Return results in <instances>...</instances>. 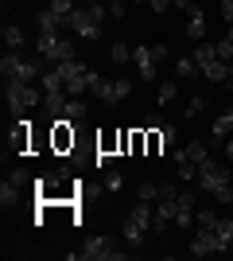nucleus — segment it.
<instances>
[{
    "label": "nucleus",
    "mask_w": 233,
    "mask_h": 261,
    "mask_svg": "<svg viewBox=\"0 0 233 261\" xmlns=\"http://www.w3.org/2000/svg\"><path fill=\"white\" fill-rule=\"evenodd\" d=\"M93 4H113V0H93Z\"/></svg>",
    "instance_id": "42"
},
{
    "label": "nucleus",
    "mask_w": 233,
    "mask_h": 261,
    "mask_svg": "<svg viewBox=\"0 0 233 261\" xmlns=\"http://www.w3.org/2000/svg\"><path fill=\"white\" fill-rule=\"evenodd\" d=\"M179 211H175V226H183V230H190L194 226V195L190 191H179Z\"/></svg>",
    "instance_id": "11"
},
{
    "label": "nucleus",
    "mask_w": 233,
    "mask_h": 261,
    "mask_svg": "<svg viewBox=\"0 0 233 261\" xmlns=\"http://www.w3.org/2000/svg\"><path fill=\"white\" fill-rule=\"evenodd\" d=\"M225 35H229V43H233V23H229V32H225Z\"/></svg>",
    "instance_id": "41"
},
{
    "label": "nucleus",
    "mask_w": 233,
    "mask_h": 261,
    "mask_svg": "<svg viewBox=\"0 0 233 261\" xmlns=\"http://www.w3.org/2000/svg\"><path fill=\"white\" fill-rule=\"evenodd\" d=\"M16 199H20V187H16V184H12V179H8V184L0 187V203H4V207H12Z\"/></svg>",
    "instance_id": "26"
},
{
    "label": "nucleus",
    "mask_w": 233,
    "mask_h": 261,
    "mask_svg": "<svg viewBox=\"0 0 233 261\" xmlns=\"http://www.w3.org/2000/svg\"><path fill=\"white\" fill-rule=\"evenodd\" d=\"M39 70H43V63L31 59V55H23V51H4V59H0V74H4V82H8V78H16V82H35Z\"/></svg>",
    "instance_id": "2"
},
{
    "label": "nucleus",
    "mask_w": 233,
    "mask_h": 261,
    "mask_svg": "<svg viewBox=\"0 0 233 261\" xmlns=\"http://www.w3.org/2000/svg\"><path fill=\"white\" fill-rule=\"evenodd\" d=\"M105 20H109V8L86 0L82 8L70 12V32H78L82 39H101V23H105Z\"/></svg>",
    "instance_id": "1"
},
{
    "label": "nucleus",
    "mask_w": 233,
    "mask_h": 261,
    "mask_svg": "<svg viewBox=\"0 0 233 261\" xmlns=\"http://www.w3.org/2000/svg\"><path fill=\"white\" fill-rule=\"evenodd\" d=\"M218 4H222V20L233 23V0H218Z\"/></svg>",
    "instance_id": "36"
},
{
    "label": "nucleus",
    "mask_w": 233,
    "mask_h": 261,
    "mask_svg": "<svg viewBox=\"0 0 233 261\" xmlns=\"http://www.w3.org/2000/svg\"><path fill=\"white\" fill-rule=\"evenodd\" d=\"M171 4H175V8H187V12L194 8V0H171Z\"/></svg>",
    "instance_id": "39"
},
{
    "label": "nucleus",
    "mask_w": 233,
    "mask_h": 261,
    "mask_svg": "<svg viewBox=\"0 0 233 261\" xmlns=\"http://www.w3.org/2000/svg\"><path fill=\"white\" fill-rule=\"evenodd\" d=\"M4 47H8V51H23V32L16 28V23L4 28Z\"/></svg>",
    "instance_id": "19"
},
{
    "label": "nucleus",
    "mask_w": 233,
    "mask_h": 261,
    "mask_svg": "<svg viewBox=\"0 0 233 261\" xmlns=\"http://www.w3.org/2000/svg\"><path fill=\"white\" fill-rule=\"evenodd\" d=\"M175 94H179V78H171V82H163V86H159V94H155V98H159V106H167Z\"/></svg>",
    "instance_id": "23"
},
{
    "label": "nucleus",
    "mask_w": 233,
    "mask_h": 261,
    "mask_svg": "<svg viewBox=\"0 0 233 261\" xmlns=\"http://www.w3.org/2000/svg\"><path fill=\"white\" fill-rule=\"evenodd\" d=\"M109 8V20H124V12H128V0H113V4H105Z\"/></svg>",
    "instance_id": "29"
},
{
    "label": "nucleus",
    "mask_w": 233,
    "mask_h": 261,
    "mask_svg": "<svg viewBox=\"0 0 233 261\" xmlns=\"http://www.w3.org/2000/svg\"><path fill=\"white\" fill-rule=\"evenodd\" d=\"M194 226H218V215H214V211L210 207H206V211H198V215H194Z\"/></svg>",
    "instance_id": "27"
},
{
    "label": "nucleus",
    "mask_w": 233,
    "mask_h": 261,
    "mask_svg": "<svg viewBox=\"0 0 233 261\" xmlns=\"http://www.w3.org/2000/svg\"><path fill=\"white\" fill-rule=\"evenodd\" d=\"M183 152H187L194 164H206V160H210V144H206V141H190V144H183Z\"/></svg>",
    "instance_id": "18"
},
{
    "label": "nucleus",
    "mask_w": 233,
    "mask_h": 261,
    "mask_svg": "<svg viewBox=\"0 0 233 261\" xmlns=\"http://www.w3.org/2000/svg\"><path fill=\"white\" fill-rule=\"evenodd\" d=\"M89 94H97L105 106H117L124 94H132V82H128V78H121V82H105L101 74H93V78H89Z\"/></svg>",
    "instance_id": "7"
},
{
    "label": "nucleus",
    "mask_w": 233,
    "mask_h": 261,
    "mask_svg": "<svg viewBox=\"0 0 233 261\" xmlns=\"http://www.w3.org/2000/svg\"><path fill=\"white\" fill-rule=\"evenodd\" d=\"M144 4H148L152 12H167V8H171V0H144Z\"/></svg>",
    "instance_id": "37"
},
{
    "label": "nucleus",
    "mask_w": 233,
    "mask_h": 261,
    "mask_svg": "<svg viewBox=\"0 0 233 261\" xmlns=\"http://www.w3.org/2000/svg\"><path fill=\"white\" fill-rule=\"evenodd\" d=\"M214 51H218V59H222V63H233V43H229V35H225L222 43H214Z\"/></svg>",
    "instance_id": "28"
},
{
    "label": "nucleus",
    "mask_w": 233,
    "mask_h": 261,
    "mask_svg": "<svg viewBox=\"0 0 233 261\" xmlns=\"http://www.w3.org/2000/svg\"><path fill=\"white\" fill-rule=\"evenodd\" d=\"M229 137H233V109H225V113H218V117H214L210 141H214V144H225Z\"/></svg>",
    "instance_id": "12"
},
{
    "label": "nucleus",
    "mask_w": 233,
    "mask_h": 261,
    "mask_svg": "<svg viewBox=\"0 0 233 261\" xmlns=\"http://www.w3.org/2000/svg\"><path fill=\"white\" fill-rule=\"evenodd\" d=\"M187 35H190V39H202V35H206V16H202L198 4L187 12Z\"/></svg>",
    "instance_id": "14"
},
{
    "label": "nucleus",
    "mask_w": 233,
    "mask_h": 261,
    "mask_svg": "<svg viewBox=\"0 0 233 261\" xmlns=\"http://www.w3.org/2000/svg\"><path fill=\"white\" fill-rule=\"evenodd\" d=\"M136 199H144V203H155V199H159V184H140V187H136Z\"/></svg>",
    "instance_id": "24"
},
{
    "label": "nucleus",
    "mask_w": 233,
    "mask_h": 261,
    "mask_svg": "<svg viewBox=\"0 0 233 261\" xmlns=\"http://www.w3.org/2000/svg\"><path fill=\"white\" fill-rule=\"evenodd\" d=\"M206 253H222V238H218V226H198L194 238H190V257H206Z\"/></svg>",
    "instance_id": "8"
},
{
    "label": "nucleus",
    "mask_w": 233,
    "mask_h": 261,
    "mask_svg": "<svg viewBox=\"0 0 233 261\" xmlns=\"http://www.w3.org/2000/svg\"><path fill=\"white\" fill-rule=\"evenodd\" d=\"M62 117H66V121H86V117H89V106H86L82 98H70L66 109H62Z\"/></svg>",
    "instance_id": "16"
},
{
    "label": "nucleus",
    "mask_w": 233,
    "mask_h": 261,
    "mask_svg": "<svg viewBox=\"0 0 233 261\" xmlns=\"http://www.w3.org/2000/svg\"><path fill=\"white\" fill-rule=\"evenodd\" d=\"M214 199H218V203H233V187H229V184L218 187V191H214Z\"/></svg>",
    "instance_id": "35"
},
{
    "label": "nucleus",
    "mask_w": 233,
    "mask_h": 261,
    "mask_svg": "<svg viewBox=\"0 0 233 261\" xmlns=\"http://www.w3.org/2000/svg\"><path fill=\"white\" fill-rule=\"evenodd\" d=\"M225 160L233 164V137H229V141H225Z\"/></svg>",
    "instance_id": "40"
},
{
    "label": "nucleus",
    "mask_w": 233,
    "mask_h": 261,
    "mask_svg": "<svg viewBox=\"0 0 233 261\" xmlns=\"http://www.w3.org/2000/svg\"><path fill=\"white\" fill-rule=\"evenodd\" d=\"M206 94H194V98H190V106H187V117H194V113H202V109H206Z\"/></svg>",
    "instance_id": "30"
},
{
    "label": "nucleus",
    "mask_w": 233,
    "mask_h": 261,
    "mask_svg": "<svg viewBox=\"0 0 233 261\" xmlns=\"http://www.w3.org/2000/svg\"><path fill=\"white\" fill-rule=\"evenodd\" d=\"M159 141H163V148L175 144V129H171V125H159Z\"/></svg>",
    "instance_id": "33"
},
{
    "label": "nucleus",
    "mask_w": 233,
    "mask_h": 261,
    "mask_svg": "<svg viewBox=\"0 0 233 261\" xmlns=\"http://www.w3.org/2000/svg\"><path fill=\"white\" fill-rule=\"evenodd\" d=\"M4 94H8V106L16 109V113H27L31 106H39V90H35L31 82H16V78H8V82H4Z\"/></svg>",
    "instance_id": "6"
},
{
    "label": "nucleus",
    "mask_w": 233,
    "mask_h": 261,
    "mask_svg": "<svg viewBox=\"0 0 233 261\" xmlns=\"http://www.w3.org/2000/svg\"><path fill=\"white\" fill-rule=\"evenodd\" d=\"M58 39H62L58 32H39V39H35V47H39V55H43L47 63L55 59V47H58Z\"/></svg>",
    "instance_id": "15"
},
{
    "label": "nucleus",
    "mask_w": 233,
    "mask_h": 261,
    "mask_svg": "<svg viewBox=\"0 0 233 261\" xmlns=\"http://www.w3.org/2000/svg\"><path fill=\"white\" fill-rule=\"evenodd\" d=\"M214 59H218V51H214V43H198V51H194V63H214Z\"/></svg>",
    "instance_id": "25"
},
{
    "label": "nucleus",
    "mask_w": 233,
    "mask_h": 261,
    "mask_svg": "<svg viewBox=\"0 0 233 261\" xmlns=\"http://www.w3.org/2000/svg\"><path fill=\"white\" fill-rule=\"evenodd\" d=\"M152 218H155V207L144 203V199H136V207L124 218V238L132 242V246H144V238L152 234Z\"/></svg>",
    "instance_id": "3"
},
{
    "label": "nucleus",
    "mask_w": 233,
    "mask_h": 261,
    "mask_svg": "<svg viewBox=\"0 0 233 261\" xmlns=\"http://www.w3.org/2000/svg\"><path fill=\"white\" fill-rule=\"evenodd\" d=\"M218 238H222V253L233 250V218H218Z\"/></svg>",
    "instance_id": "20"
},
{
    "label": "nucleus",
    "mask_w": 233,
    "mask_h": 261,
    "mask_svg": "<svg viewBox=\"0 0 233 261\" xmlns=\"http://www.w3.org/2000/svg\"><path fill=\"white\" fill-rule=\"evenodd\" d=\"M12 184H16V187H27V184H31V172H27V168H16V172H12Z\"/></svg>",
    "instance_id": "31"
},
{
    "label": "nucleus",
    "mask_w": 233,
    "mask_h": 261,
    "mask_svg": "<svg viewBox=\"0 0 233 261\" xmlns=\"http://www.w3.org/2000/svg\"><path fill=\"white\" fill-rule=\"evenodd\" d=\"M198 70H202V66L194 63V59H179V63H175V78H194Z\"/></svg>",
    "instance_id": "21"
},
{
    "label": "nucleus",
    "mask_w": 233,
    "mask_h": 261,
    "mask_svg": "<svg viewBox=\"0 0 233 261\" xmlns=\"http://www.w3.org/2000/svg\"><path fill=\"white\" fill-rule=\"evenodd\" d=\"M78 257H82V261H124L128 253L117 246V238L101 234V238H89L86 250H78Z\"/></svg>",
    "instance_id": "4"
},
{
    "label": "nucleus",
    "mask_w": 233,
    "mask_h": 261,
    "mask_svg": "<svg viewBox=\"0 0 233 261\" xmlns=\"http://www.w3.org/2000/svg\"><path fill=\"white\" fill-rule=\"evenodd\" d=\"M132 63H136L140 82H155V55H152V47H136V51H132Z\"/></svg>",
    "instance_id": "9"
},
{
    "label": "nucleus",
    "mask_w": 233,
    "mask_h": 261,
    "mask_svg": "<svg viewBox=\"0 0 233 261\" xmlns=\"http://www.w3.org/2000/svg\"><path fill=\"white\" fill-rule=\"evenodd\" d=\"M202 74L210 78V82H222L225 90H233V63H222V59H214V63H202Z\"/></svg>",
    "instance_id": "10"
},
{
    "label": "nucleus",
    "mask_w": 233,
    "mask_h": 261,
    "mask_svg": "<svg viewBox=\"0 0 233 261\" xmlns=\"http://www.w3.org/2000/svg\"><path fill=\"white\" fill-rule=\"evenodd\" d=\"M152 55H155V63H163L167 59V43H152Z\"/></svg>",
    "instance_id": "38"
},
{
    "label": "nucleus",
    "mask_w": 233,
    "mask_h": 261,
    "mask_svg": "<svg viewBox=\"0 0 233 261\" xmlns=\"http://www.w3.org/2000/svg\"><path fill=\"white\" fill-rule=\"evenodd\" d=\"M47 8H51V12H58V16H70V12H74V4H70V0H51Z\"/></svg>",
    "instance_id": "32"
},
{
    "label": "nucleus",
    "mask_w": 233,
    "mask_h": 261,
    "mask_svg": "<svg viewBox=\"0 0 233 261\" xmlns=\"http://www.w3.org/2000/svg\"><path fill=\"white\" fill-rule=\"evenodd\" d=\"M229 179H233V168H225V164H218L210 156L206 164H198V179H194V184H198V191H210V195H214V191L225 187Z\"/></svg>",
    "instance_id": "5"
},
{
    "label": "nucleus",
    "mask_w": 233,
    "mask_h": 261,
    "mask_svg": "<svg viewBox=\"0 0 233 261\" xmlns=\"http://www.w3.org/2000/svg\"><path fill=\"white\" fill-rule=\"evenodd\" d=\"M43 94H66V82H62V74H58L55 66L43 74Z\"/></svg>",
    "instance_id": "17"
},
{
    "label": "nucleus",
    "mask_w": 233,
    "mask_h": 261,
    "mask_svg": "<svg viewBox=\"0 0 233 261\" xmlns=\"http://www.w3.org/2000/svg\"><path fill=\"white\" fill-rule=\"evenodd\" d=\"M109 59H113V63H128V59H132V51H128V43H121V39H117V43L109 47Z\"/></svg>",
    "instance_id": "22"
},
{
    "label": "nucleus",
    "mask_w": 233,
    "mask_h": 261,
    "mask_svg": "<svg viewBox=\"0 0 233 261\" xmlns=\"http://www.w3.org/2000/svg\"><path fill=\"white\" fill-rule=\"evenodd\" d=\"M121 184H124L121 172H109V175H105V187H109V191H121Z\"/></svg>",
    "instance_id": "34"
},
{
    "label": "nucleus",
    "mask_w": 233,
    "mask_h": 261,
    "mask_svg": "<svg viewBox=\"0 0 233 261\" xmlns=\"http://www.w3.org/2000/svg\"><path fill=\"white\" fill-rule=\"evenodd\" d=\"M175 172H179V179L194 184V179H198V164H194L187 152H183V148H179V152H175Z\"/></svg>",
    "instance_id": "13"
}]
</instances>
